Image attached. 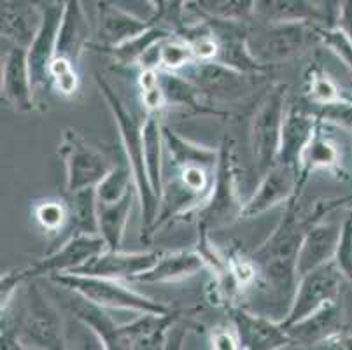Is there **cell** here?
Instances as JSON below:
<instances>
[{
  "label": "cell",
  "mask_w": 352,
  "mask_h": 350,
  "mask_svg": "<svg viewBox=\"0 0 352 350\" xmlns=\"http://www.w3.org/2000/svg\"><path fill=\"white\" fill-rule=\"evenodd\" d=\"M302 278L303 281L296 291V298L291 305L289 314L286 320L280 324L284 329L302 322L303 319L314 316L322 307L333 303L338 294V284H340L338 272L328 263L312 270Z\"/></svg>",
  "instance_id": "9c48e42d"
},
{
  "label": "cell",
  "mask_w": 352,
  "mask_h": 350,
  "mask_svg": "<svg viewBox=\"0 0 352 350\" xmlns=\"http://www.w3.org/2000/svg\"><path fill=\"white\" fill-rule=\"evenodd\" d=\"M230 274H233V277L236 278V282L242 285L249 284V282L254 278L256 270L252 266L251 261H244V259H239V261H232V270Z\"/></svg>",
  "instance_id": "f35d334b"
},
{
  "label": "cell",
  "mask_w": 352,
  "mask_h": 350,
  "mask_svg": "<svg viewBox=\"0 0 352 350\" xmlns=\"http://www.w3.org/2000/svg\"><path fill=\"white\" fill-rule=\"evenodd\" d=\"M254 18L261 23L324 21L326 11L314 0H256Z\"/></svg>",
  "instance_id": "ac0fdd59"
},
{
  "label": "cell",
  "mask_w": 352,
  "mask_h": 350,
  "mask_svg": "<svg viewBox=\"0 0 352 350\" xmlns=\"http://www.w3.org/2000/svg\"><path fill=\"white\" fill-rule=\"evenodd\" d=\"M98 41L105 50L116 47L153 27L151 19L137 18L111 0H98Z\"/></svg>",
  "instance_id": "5bb4252c"
},
{
  "label": "cell",
  "mask_w": 352,
  "mask_h": 350,
  "mask_svg": "<svg viewBox=\"0 0 352 350\" xmlns=\"http://www.w3.org/2000/svg\"><path fill=\"white\" fill-rule=\"evenodd\" d=\"M179 314H146L135 322L118 326L114 349H160L163 347L168 327Z\"/></svg>",
  "instance_id": "2e32d148"
},
{
  "label": "cell",
  "mask_w": 352,
  "mask_h": 350,
  "mask_svg": "<svg viewBox=\"0 0 352 350\" xmlns=\"http://www.w3.org/2000/svg\"><path fill=\"white\" fill-rule=\"evenodd\" d=\"M204 266H206L204 254H198L193 250H181V252L162 256L153 268L140 274L137 278L140 282H168L195 275Z\"/></svg>",
  "instance_id": "d4e9b609"
},
{
  "label": "cell",
  "mask_w": 352,
  "mask_h": 350,
  "mask_svg": "<svg viewBox=\"0 0 352 350\" xmlns=\"http://www.w3.org/2000/svg\"><path fill=\"white\" fill-rule=\"evenodd\" d=\"M63 8L65 0H53L47 8H44L43 23L35 35L34 43L28 51V69H30L32 85H43L46 81V74H50L51 62L56 56V44H58L60 27H62Z\"/></svg>",
  "instance_id": "30bf717a"
},
{
  "label": "cell",
  "mask_w": 352,
  "mask_h": 350,
  "mask_svg": "<svg viewBox=\"0 0 352 350\" xmlns=\"http://www.w3.org/2000/svg\"><path fill=\"white\" fill-rule=\"evenodd\" d=\"M190 44L195 58H198L201 62H209L219 53V44L212 34H197V37L190 41Z\"/></svg>",
  "instance_id": "d590c367"
},
{
  "label": "cell",
  "mask_w": 352,
  "mask_h": 350,
  "mask_svg": "<svg viewBox=\"0 0 352 350\" xmlns=\"http://www.w3.org/2000/svg\"><path fill=\"white\" fill-rule=\"evenodd\" d=\"M107 247L105 240L102 237H94V235H82L74 237L70 242H67L65 245L60 250H56L53 256L43 259V261L35 263V265L28 266V268L20 270V272H14V274H9L2 278V301L9 296L14 285L18 282L25 281V278L37 277V275L44 274H53V272H65V270H76L78 266L85 265L88 259H91L94 256L104 252V249Z\"/></svg>",
  "instance_id": "8992f818"
},
{
  "label": "cell",
  "mask_w": 352,
  "mask_h": 350,
  "mask_svg": "<svg viewBox=\"0 0 352 350\" xmlns=\"http://www.w3.org/2000/svg\"><path fill=\"white\" fill-rule=\"evenodd\" d=\"M142 98L144 104L147 105V109H151V111H158L160 107L165 102V93H163V88L158 85L151 86V88L142 89Z\"/></svg>",
  "instance_id": "ab89813d"
},
{
  "label": "cell",
  "mask_w": 352,
  "mask_h": 350,
  "mask_svg": "<svg viewBox=\"0 0 352 350\" xmlns=\"http://www.w3.org/2000/svg\"><path fill=\"white\" fill-rule=\"evenodd\" d=\"M337 263L342 272L352 278V217L342 230L340 242L337 247Z\"/></svg>",
  "instance_id": "836d02e7"
},
{
  "label": "cell",
  "mask_w": 352,
  "mask_h": 350,
  "mask_svg": "<svg viewBox=\"0 0 352 350\" xmlns=\"http://www.w3.org/2000/svg\"><path fill=\"white\" fill-rule=\"evenodd\" d=\"M163 140L177 165H212L216 162V154L212 151L201 149V147L182 140L170 128H163Z\"/></svg>",
  "instance_id": "83f0119b"
},
{
  "label": "cell",
  "mask_w": 352,
  "mask_h": 350,
  "mask_svg": "<svg viewBox=\"0 0 352 350\" xmlns=\"http://www.w3.org/2000/svg\"><path fill=\"white\" fill-rule=\"evenodd\" d=\"M236 333L244 349H277L291 342V335L283 326H275L263 317L249 316L245 312H235Z\"/></svg>",
  "instance_id": "7402d4cb"
},
{
  "label": "cell",
  "mask_w": 352,
  "mask_h": 350,
  "mask_svg": "<svg viewBox=\"0 0 352 350\" xmlns=\"http://www.w3.org/2000/svg\"><path fill=\"white\" fill-rule=\"evenodd\" d=\"M130 170L132 166H116L107 177L97 186V200L116 201L130 189Z\"/></svg>",
  "instance_id": "f1b7e54d"
},
{
  "label": "cell",
  "mask_w": 352,
  "mask_h": 350,
  "mask_svg": "<svg viewBox=\"0 0 352 350\" xmlns=\"http://www.w3.org/2000/svg\"><path fill=\"white\" fill-rule=\"evenodd\" d=\"M132 200L133 189H128L123 197L116 201L97 200L98 231H100V237L107 243L109 250H120L128 214H130V208H132Z\"/></svg>",
  "instance_id": "cb8c5ba5"
},
{
  "label": "cell",
  "mask_w": 352,
  "mask_h": 350,
  "mask_svg": "<svg viewBox=\"0 0 352 350\" xmlns=\"http://www.w3.org/2000/svg\"><path fill=\"white\" fill-rule=\"evenodd\" d=\"M39 0H2V37L21 47H30L43 23Z\"/></svg>",
  "instance_id": "9a60e30c"
},
{
  "label": "cell",
  "mask_w": 352,
  "mask_h": 350,
  "mask_svg": "<svg viewBox=\"0 0 352 350\" xmlns=\"http://www.w3.org/2000/svg\"><path fill=\"white\" fill-rule=\"evenodd\" d=\"M162 254L158 252H140V254H123L120 250H107L94 256L85 265L72 270V274L97 275V277L121 278V277H139L140 274L158 263Z\"/></svg>",
  "instance_id": "7c38bea8"
},
{
  "label": "cell",
  "mask_w": 352,
  "mask_h": 350,
  "mask_svg": "<svg viewBox=\"0 0 352 350\" xmlns=\"http://www.w3.org/2000/svg\"><path fill=\"white\" fill-rule=\"evenodd\" d=\"M190 83L198 91L217 100H235L251 89L248 74L221 62L212 63L210 60L191 70Z\"/></svg>",
  "instance_id": "8fae6325"
},
{
  "label": "cell",
  "mask_w": 352,
  "mask_h": 350,
  "mask_svg": "<svg viewBox=\"0 0 352 350\" xmlns=\"http://www.w3.org/2000/svg\"><path fill=\"white\" fill-rule=\"evenodd\" d=\"M232 142H226L221 149L219 165H217L216 184L209 204L200 212V228L204 231L225 226L239 216H242V205L239 204L235 189V172H233Z\"/></svg>",
  "instance_id": "ba28073f"
},
{
  "label": "cell",
  "mask_w": 352,
  "mask_h": 350,
  "mask_svg": "<svg viewBox=\"0 0 352 350\" xmlns=\"http://www.w3.org/2000/svg\"><path fill=\"white\" fill-rule=\"evenodd\" d=\"M338 242H340V231L333 224H319L310 228L298 252V263H296L298 277H305L312 270L326 265L333 254H337Z\"/></svg>",
  "instance_id": "d6986e66"
},
{
  "label": "cell",
  "mask_w": 352,
  "mask_h": 350,
  "mask_svg": "<svg viewBox=\"0 0 352 350\" xmlns=\"http://www.w3.org/2000/svg\"><path fill=\"white\" fill-rule=\"evenodd\" d=\"M195 58L193 50L190 43H182V41H174V43H165L160 46L158 60L165 69L177 70L190 63Z\"/></svg>",
  "instance_id": "1f68e13d"
},
{
  "label": "cell",
  "mask_w": 352,
  "mask_h": 350,
  "mask_svg": "<svg viewBox=\"0 0 352 350\" xmlns=\"http://www.w3.org/2000/svg\"><path fill=\"white\" fill-rule=\"evenodd\" d=\"M182 184H186L191 191L201 193L207 186L206 172L200 168V165H188L182 168Z\"/></svg>",
  "instance_id": "74e56055"
},
{
  "label": "cell",
  "mask_w": 352,
  "mask_h": 350,
  "mask_svg": "<svg viewBox=\"0 0 352 350\" xmlns=\"http://www.w3.org/2000/svg\"><path fill=\"white\" fill-rule=\"evenodd\" d=\"M65 208H63L62 204H54V201H50V204H44L37 208V219L43 224L46 230H58L60 226L65 221Z\"/></svg>",
  "instance_id": "e575fe53"
},
{
  "label": "cell",
  "mask_w": 352,
  "mask_h": 350,
  "mask_svg": "<svg viewBox=\"0 0 352 350\" xmlns=\"http://www.w3.org/2000/svg\"><path fill=\"white\" fill-rule=\"evenodd\" d=\"M2 91L6 98L20 111L32 109V77L28 69L27 47L16 46L6 58L2 70Z\"/></svg>",
  "instance_id": "ffe728a7"
},
{
  "label": "cell",
  "mask_w": 352,
  "mask_h": 350,
  "mask_svg": "<svg viewBox=\"0 0 352 350\" xmlns=\"http://www.w3.org/2000/svg\"><path fill=\"white\" fill-rule=\"evenodd\" d=\"M286 85L272 88L261 107L256 112L251 124V146L259 173H267L279 160L280 139L284 127V105H286Z\"/></svg>",
  "instance_id": "3957f363"
},
{
  "label": "cell",
  "mask_w": 352,
  "mask_h": 350,
  "mask_svg": "<svg viewBox=\"0 0 352 350\" xmlns=\"http://www.w3.org/2000/svg\"><path fill=\"white\" fill-rule=\"evenodd\" d=\"M88 18L82 8V0H65L58 44H56V56L76 62L88 43Z\"/></svg>",
  "instance_id": "44dd1931"
},
{
  "label": "cell",
  "mask_w": 352,
  "mask_h": 350,
  "mask_svg": "<svg viewBox=\"0 0 352 350\" xmlns=\"http://www.w3.org/2000/svg\"><path fill=\"white\" fill-rule=\"evenodd\" d=\"M309 25L310 23H261L256 28H249V53L263 65L286 60L305 47L307 39L316 28Z\"/></svg>",
  "instance_id": "5b68a950"
},
{
  "label": "cell",
  "mask_w": 352,
  "mask_h": 350,
  "mask_svg": "<svg viewBox=\"0 0 352 350\" xmlns=\"http://www.w3.org/2000/svg\"><path fill=\"white\" fill-rule=\"evenodd\" d=\"M53 281L67 289H72L74 293L88 298L89 301L100 305V307L128 308L144 314H168V307L149 298L137 294L124 285L118 284L109 277H97V275H53Z\"/></svg>",
  "instance_id": "277c9868"
},
{
  "label": "cell",
  "mask_w": 352,
  "mask_h": 350,
  "mask_svg": "<svg viewBox=\"0 0 352 350\" xmlns=\"http://www.w3.org/2000/svg\"><path fill=\"white\" fill-rule=\"evenodd\" d=\"M312 116L307 114L303 109H293L284 120L283 139H280V151L277 163L296 168L298 162L302 160L303 149L312 139Z\"/></svg>",
  "instance_id": "603a6c76"
},
{
  "label": "cell",
  "mask_w": 352,
  "mask_h": 350,
  "mask_svg": "<svg viewBox=\"0 0 352 350\" xmlns=\"http://www.w3.org/2000/svg\"><path fill=\"white\" fill-rule=\"evenodd\" d=\"M28 296V316L25 317L23 335L28 342L35 343L41 349L63 347L62 322L56 312L46 303L37 285H32Z\"/></svg>",
  "instance_id": "4fadbf2b"
},
{
  "label": "cell",
  "mask_w": 352,
  "mask_h": 350,
  "mask_svg": "<svg viewBox=\"0 0 352 350\" xmlns=\"http://www.w3.org/2000/svg\"><path fill=\"white\" fill-rule=\"evenodd\" d=\"M312 95L316 96L319 102H324V104H331V102H335L338 98V93H337V88H335V85L322 76L314 77Z\"/></svg>",
  "instance_id": "8d00e7d4"
},
{
  "label": "cell",
  "mask_w": 352,
  "mask_h": 350,
  "mask_svg": "<svg viewBox=\"0 0 352 350\" xmlns=\"http://www.w3.org/2000/svg\"><path fill=\"white\" fill-rule=\"evenodd\" d=\"M153 8L151 19L153 25H163V27L179 28L182 21V11L190 0H147Z\"/></svg>",
  "instance_id": "4dcf8cb0"
},
{
  "label": "cell",
  "mask_w": 352,
  "mask_h": 350,
  "mask_svg": "<svg viewBox=\"0 0 352 350\" xmlns=\"http://www.w3.org/2000/svg\"><path fill=\"white\" fill-rule=\"evenodd\" d=\"M163 128H160V121L156 116L147 118L144 123V154H146V168L149 175V182L156 197H162V144Z\"/></svg>",
  "instance_id": "4316f807"
},
{
  "label": "cell",
  "mask_w": 352,
  "mask_h": 350,
  "mask_svg": "<svg viewBox=\"0 0 352 350\" xmlns=\"http://www.w3.org/2000/svg\"><path fill=\"white\" fill-rule=\"evenodd\" d=\"M338 154L335 151V147L329 142H326L324 139H321L319 135H312L310 142L307 144V147L302 153V160L305 170L318 168V166H329L337 162Z\"/></svg>",
  "instance_id": "f546056e"
},
{
  "label": "cell",
  "mask_w": 352,
  "mask_h": 350,
  "mask_svg": "<svg viewBox=\"0 0 352 350\" xmlns=\"http://www.w3.org/2000/svg\"><path fill=\"white\" fill-rule=\"evenodd\" d=\"M298 177H296V168L287 165H277L265 173V179L259 186L258 193L251 198L248 205L242 208V216L254 217L261 212L268 210L274 205L287 200L296 189Z\"/></svg>",
  "instance_id": "e0dca14e"
},
{
  "label": "cell",
  "mask_w": 352,
  "mask_h": 350,
  "mask_svg": "<svg viewBox=\"0 0 352 350\" xmlns=\"http://www.w3.org/2000/svg\"><path fill=\"white\" fill-rule=\"evenodd\" d=\"M212 347L214 349H221V350L239 349V345H236V340L233 338L228 331H217L216 335L212 336Z\"/></svg>",
  "instance_id": "60d3db41"
},
{
  "label": "cell",
  "mask_w": 352,
  "mask_h": 350,
  "mask_svg": "<svg viewBox=\"0 0 352 350\" xmlns=\"http://www.w3.org/2000/svg\"><path fill=\"white\" fill-rule=\"evenodd\" d=\"M50 74L54 77L60 91L65 93V95H70L76 89V86H78V77H76V72L72 70V62L67 60V58L54 56L50 67Z\"/></svg>",
  "instance_id": "d6a6232c"
},
{
  "label": "cell",
  "mask_w": 352,
  "mask_h": 350,
  "mask_svg": "<svg viewBox=\"0 0 352 350\" xmlns=\"http://www.w3.org/2000/svg\"><path fill=\"white\" fill-rule=\"evenodd\" d=\"M67 166V191L78 193L98 186L114 168L104 154L86 144L76 131L67 130L62 142Z\"/></svg>",
  "instance_id": "52a82bcc"
},
{
  "label": "cell",
  "mask_w": 352,
  "mask_h": 350,
  "mask_svg": "<svg viewBox=\"0 0 352 350\" xmlns=\"http://www.w3.org/2000/svg\"><path fill=\"white\" fill-rule=\"evenodd\" d=\"M98 88H100L102 95L105 96L109 107L113 111L116 123L121 131V140H123L124 153L128 156V165L132 166L133 179H135L137 191L140 195V201H142V216H144V226L149 228L156 221L160 207V198L156 197V193L153 191V186L149 182V175H147L146 168V154H144V124L137 121L135 116L128 111L123 104H121L120 96L113 89V86L105 83L104 79L97 77Z\"/></svg>",
  "instance_id": "7a4b0ae2"
},
{
  "label": "cell",
  "mask_w": 352,
  "mask_h": 350,
  "mask_svg": "<svg viewBox=\"0 0 352 350\" xmlns=\"http://www.w3.org/2000/svg\"><path fill=\"white\" fill-rule=\"evenodd\" d=\"M319 216L321 212L312 214V210L309 214H302L298 210V204H291L280 226L275 230L268 242L252 256V261L263 268L268 285H272L277 293L284 296L293 293L294 278L298 275L296 263H298L300 247H302L307 231L319 219Z\"/></svg>",
  "instance_id": "6da1fadb"
},
{
  "label": "cell",
  "mask_w": 352,
  "mask_h": 350,
  "mask_svg": "<svg viewBox=\"0 0 352 350\" xmlns=\"http://www.w3.org/2000/svg\"><path fill=\"white\" fill-rule=\"evenodd\" d=\"M256 0H190L186 8L204 18L249 21L254 18Z\"/></svg>",
  "instance_id": "484cf974"
}]
</instances>
